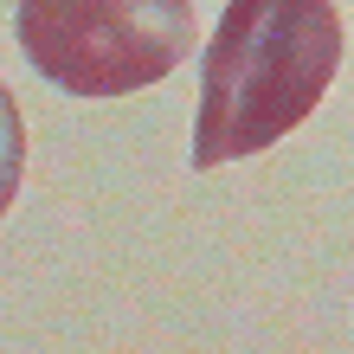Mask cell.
Instances as JSON below:
<instances>
[{
  "label": "cell",
  "instance_id": "obj_3",
  "mask_svg": "<svg viewBox=\"0 0 354 354\" xmlns=\"http://www.w3.org/2000/svg\"><path fill=\"white\" fill-rule=\"evenodd\" d=\"M19 174H26V122H19V103L13 91L0 84V219L19 194Z\"/></svg>",
  "mask_w": 354,
  "mask_h": 354
},
{
  "label": "cell",
  "instance_id": "obj_1",
  "mask_svg": "<svg viewBox=\"0 0 354 354\" xmlns=\"http://www.w3.org/2000/svg\"><path fill=\"white\" fill-rule=\"evenodd\" d=\"M342 65V7L232 0L200 65L194 168L245 161L316 116Z\"/></svg>",
  "mask_w": 354,
  "mask_h": 354
},
{
  "label": "cell",
  "instance_id": "obj_2",
  "mask_svg": "<svg viewBox=\"0 0 354 354\" xmlns=\"http://www.w3.org/2000/svg\"><path fill=\"white\" fill-rule=\"evenodd\" d=\"M32 71L71 97H122L161 84L200 39L194 0H26L13 13Z\"/></svg>",
  "mask_w": 354,
  "mask_h": 354
}]
</instances>
